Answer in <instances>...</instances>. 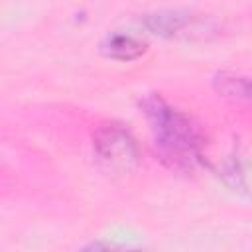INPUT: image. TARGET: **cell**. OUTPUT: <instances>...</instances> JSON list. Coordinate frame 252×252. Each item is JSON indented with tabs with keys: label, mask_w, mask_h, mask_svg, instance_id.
<instances>
[{
	"label": "cell",
	"mask_w": 252,
	"mask_h": 252,
	"mask_svg": "<svg viewBox=\"0 0 252 252\" xmlns=\"http://www.w3.org/2000/svg\"><path fill=\"white\" fill-rule=\"evenodd\" d=\"M140 106L150 122L161 161L173 169H191L201 159L203 146L201 134L191 118L156 93L144 96Z\"/></svg>",
	"instance_id": "obj_1"
},
{
	"label": "cell",
	"mask_w": 252,
	"mask_h": 252,
	"mask_svg": "<svg viewBox=\"0 0 252 252\" xmlns=\"http://www.w3.org/2000/svg\"><path fill=\"white\" fill-rule=\"evenodd\" d=\"M94 154L114 173H130L138 163V146L128 130L118 124H102L93 136Z\"/></svg>",
	"instance_id": "obj_2"
},
{
	"label": "cell",
	"mask_w": 252,
	"mask_h": 252,
	"mask_svg": "<svg viewBox=\"0 0 252 252\" xmlns=\"http://www.w3.org/2000/svg\"><path fill=\"white\" fill-rule=\"evenodd\" d=\"M144 24L148 26L150 32H154L158 35H165V37L185 35L187 30L193 33L203 32V28L197 26V20L185 12H158V14L146 16Z\"/></svg>",
	"instance_id": "obj_3"
},
{
	"label": "cell",
	"mask_w": 252,
	"mask_h": 252,
	"mask_svg": "<svg viewBox=\"0 0 252 252\" xmlns=\"http://www.w3.org/2000/svg\"><path fill=\"white\" fill-rule=\"evenodd\" d=\"M213 87L222 98L252 110V79L222 71L213 77Z\"/></svg>",
	"instance_id": "obj_4"
},
{
	"label": "cell",
	"mask_w": 252,
	"mask_h": 252,
	"mask_svg": "<svg viewBox=\"0 0 252 252\" xmlns=\"http://www.w3.org/2000/svg\"><path fill=\"white\" fill-rule=\"evenodd\" d=\"M146 43L130 33H108L100 43V51L116 61H134L146 53Z\"/></svg>",
	"instance_id": "obj_5"
}]
</instances>
